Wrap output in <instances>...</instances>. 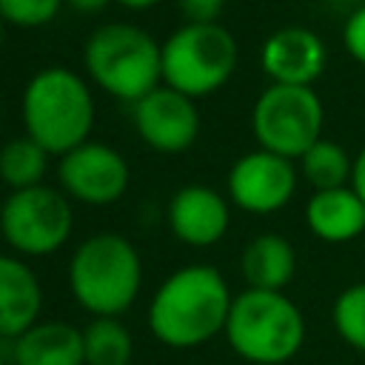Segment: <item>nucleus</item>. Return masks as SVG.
I'll return each mask as SVG.
<instances>
[{
  "mask_svg": "<svg viewBox=\"0 0 365 365\" xmlns=\"http://www.w3.org/2000/svg\"><path fill=\"white\" fill-rule=\"evenodd\" d=\"M231 291L225 277L205 262L171 271L148 302V331L168 348H197L225 334Z\"/></svg>",
  "mask_w": 365,
  "mask_h": 365,
  "instance_id": "1",
  "label": "nucleus"
},
{
  "mask_svg": "<svg viewBox=\"0 0 365 365\" xmlns=\"http://www.w3.org/2000/svg\"><path fill=\"white\" fill-rule=\"evenodd\" d=\"M23 128L48 154H68L88 143L94 128V97L88 83L63 66L40 68L20 100Z\"/></svg>",
  "mask_w": 365,
  "mask_h": 365,
  "instance_id": "2",
  "label": "nucleus"
},
{
  "mask_svg": "<svg viewBox=\"0 0 365 365\" xmlns=\"http://www.w3.org/2000/svg\"><path fill=\"white\" fill-rule=\"evenodd\" d=\"M140 285L143 259L123 234H91L68 259V291L91 317H123L134 305Z\"/></svg>",
  "mask_w": 365,
  "mask_h": 365,
  "instance_id": "3",
  "label": "nucleus"
},
{
  "mask_svg": "<svg viewBox=\"0 0 365 365\" xmlns=\"http://www.w3.org/2000/svg\"><path fill=\"white\" fill-rule=\"evenodd\" d=\"M225 339L251 365H282L305 342V317L285 291L245 288L231 302Z\"/></svg>",
  "mask_w": 365,
  "mask_h": 365,
  "instance_id": "4",
  "label": "nucleus"
},
{
  "mask_svg": "<svg viewBox=\"0 0 365 365\" xmlns=\"http://www.w3.org/2000/svg\"><path fill=\"white\" fill-rule=\"evenodd\" d=\"M160 43L140 26L106 23L94 29L83 46L86 74L106 94L137 103L163 80Z\"/></svg>",
  "mask_w": 365,
  "mask_h": 365,
  "instance_id": "5",
  "label": "nucleus"
},
{
  "mask_svg": "<svg viewBox=\"0 0 365 365\" xmlns=\"http://www.w3.org/2000/svg\"><path fill=\"white\" fill-rule=\"evenodd\" d=\"M163 86L200 100L220 91L240 60L234 34L220 23H182L174 29L163 48Z\"/></svg>",
  "mask_w": 365,
  "mask_h": 365,
  "instance_id": "6",
  "label": "nucleus"
},
{
  "mask_svg": "<svg viewBox=\"0 0 365 365\" xmlns=\"http://www.w3.org/2000/svg\"><path fill=\"white\" fill-rule=\"evenodd\" d=\"M325 106L311 86L271 83L251 108V131L262 151L285 160H299L317 140H322Z\"/></svg>",
  "mask_w": 365,
  "mask_h": 365,
  "instance_id": "7",
  "label": "nucleus"
},
{
  "mask_svg": "<svg viewBox=\"0 0 365 365\" xmlns=\"http://www.w3.org/2000/svg\"><path fill=\"white\" fill-rule=\"evenodd\" d=\"M74 228L68 197L51 185L11 191L0 205V237L17 257H48L60 251Z\"/></svg>",
  "mask_w": 365,
  "mask_h": 365,
  "instance_id": "8",
  "label": "nucleus"
},
{
  "mask_svg": "<svg viewBox=\"0 0 365 365\" xmlns=\"http://www.w3.org/2000/svg\"><path fill=\"white\" fill-rule=\"evenodd\" d=\"M57 180L68 200L86 205H111L125 194L131 171L117 148L88 140L60 157Z\"/></svg>",
  "mask_w": 365,
  "mask_h": 365,
  "instance_id": "9",
  "label": "nucleus"
},
{
  "mask_svg": "<svg viewBox=\"0 0 365 365\" xmlns=\"http://www.w3.org/2000/svg\"><path fill=\"white\" fill-rule=\"evenodd\" d=\"M297 165L271 151H248L228 168V200L248 214H277L297 191Z\"/></svg>",
  "mask_w": 365,
  "mask_h": 365,
  "instance_id": "10",
  "label": "nucleus"
},
{
  "mask_svg": "<svg viewBox=\"0 0 365 365\" xmlns=\"http://www.w3.org/2000/svg\"><path fill=\"white\" fill-rule=\"evenodd\" d=\"M134 128L148 148L180 154L200 137V111L191 97L168 86H157L134 103Z\"/></svg>",
  "mask_w": 365,
  "mask_h": 365,
  "instance_id": "11",
  "label": "nucleus"
},
{
  "mask_svg": "<svg viewBox=\"0 0 365 365\" xmlns=\"http://www.w3.org/2000/svg\"><path fill=\"white\" fill-rule=\"evenodd\" d=\"M325 63V40L305 26H282L268 34L259 48V68L277 86H314Z\"/></svg>",
  "mask_w": 365,
  "mask_h": 365,
  "instance_id": "12",
  "label": "nucleus"
},
{
  "mask_svg": "<svg viewBox=\"0 0 365 365\" xmlns=\"http://www.w3.org/2000/svg\"><path fill=\"white\" fill-rule=\"evenodd\" d=\"M165 217H168L171 234L191 248L217 245L231 225L228 200L208 185L177 188L174 197L168 200Z\"/></svg>",
  "mask_w": 365,
  "mask_h": 365,
  "instance_id": "13",
  "label": "nucleus"
},
{
  "mask_svg": "<svg viewBox=\"0 0 365 365\" xmlns=\"http://www.w3.org/2000/svg\"><path fill=\"white\" fill-rule=\"evenodd\" d=\"M43 285L17 254H0V339L11 342L40 322Z\"/></svg>",
  "mask_w": 365,
  "mask_h": 365,
  "instance_id": "14",
  "label": "nucleus"
},
{
  "mask_svg": "<svg viewBox=\"0 0 365 365\" xmlns=\"http://www.w3.org/2000/svg\"><path fill=\"white\" fill-rule=\"evenodd\" d=\"M305 225L322 242H351L365 234V202L351 185L314 191L305 202Z\"/></svg>",
  "mask_w": 365,
  "mask_h": 365,
  "instance_id": "15",
  "label": "nucleus"
},
{
  "mask_svg": "<svg viewBox=\"0 0 365 365\" xmlns=\"http://www.w3.org/2000/svg\"><path fill=\"white\" fill-rule=\"evenodd\" d=\"M11 365H86L83 328L63 319H40L11 339Z\"/></svg>",
  "mask_w": 365,
  "mask_h": 365,
  "instance_id": "16",
  "label": "nucleus"
},
{
  "mask_svg": "<svg viewBox=\"0 0 365 365\" xmlns=\"http://www.w3.org/2000/svg\"><path fill=\"white\" fill-rule=\"evenodd\" d=\"M240 271L248 288L282 291L297 274V251L282 234H257L240 257Z\"/></svg>",
  "mask_w": 365,
  "mask_h": 365,
  "instance_id": "17",
  "label": "nucleus"
},
{
  "mask_svg": "<svg viewBox=\"0 0 365 365\" xmlns=\"http://www.w3.org/2000/svg\"><path fill=\"white\" fill-rule=\"evenodd\" d=\"M299 174L308 180L314 191H331L351 185L354 174V157L334 140L322 137L317 140L302 157H299Z\"/></svg>",
  "mask_w": 365,
  "mask_h": 365,
  "instance_id": "18",
  "label": "nucleus"
},
{
  "mask_svg": "<svg viewBox=\"0 0 365 365\" xmlns=\"http://www.w3.org/2000/svg\"><path fill=\"white\" fill-rule=\"evenodd\" d=\"M83 351L86 365H128L134 339L120 317H91L83 328Z\"/></svg>",
  "mask_w": 365,
  "mask_h": 365,
  "instance_id": "19",
  "label": "nucleus"
},
{
  "mask_svg": "<svg viewBox=\"0 0 365 365\" xmlns=\"http://www.w3.org/2000/svg\"><path fill=\"white\" fill-rule=\"evenodd\" d=\"M48 157L51 154L43 145H37L31 137L9 140L0 148V180L11 191L43 185V177L48 171Z\"/></svg>",
  "mask_w": 365,
  "mask_h": 365,
  "instance_id": "20",
  "label": "nucleus"
},
{
  "mask_svg": "<svg viewBox=\"0 0 365 365\" xmlns=\"http://www.w3.org/2000/svg\"><path fill=\"white\" fill-rule=\"evenodd\" d=\"M331 319L339 339L365 354V282H354L336 294Z\"/></svg>",
  "mask_w": 365,
  "mask_h": 365,
  "instance_id": "21",
  "label": "nucleus"
},
{
  "mask_svg": "<svg viewBox=\"0 0 365 365\" xmlns=\"http://www.w3.org/2000/svg\"><path fill=\"white\" fill-rule=\"evenodd\" d=\"M66 0H0V20L17 29H40L48 26Z\"/></svg>",
  "mask_w": 365,
  "mask_h": 365,
  "instance_id": "22",
  "label": "nucleus"
},
{
  "mask_svg": "<svg viewBox=\"0 0 365 365\" xmlns=\"http://www.w3.org/2000/svg\"><path fill=\"white\" fill-rule=\"evenodd\" d=\"M342 46L359 66H365V3L348 14L342 26Z\"/></svg>",
  "mask_w": 365,
  "mask_h": 365,
  "instance_id": "23",
  "label": "nucleus"
},
{
  "mask_svg": "<svg viewBox=\"0 0 365 365\" xmlns=\"http://www.w3.org/2000/svg\"><path fill=\"white\" fill-rule=\"evenodd\" d=\"M177 9L185 23H217L225 9V0H177Z\"/></svg>",
  "mask_w": 365,
  "mask_h": 365,
  "instance_id": "24",
  "label": "nucleus"
},
{
  "mask_svg": "<svg viewBox=\"0 0 365 365\" xmlns=\"http://www.w3.org/2000/svg\"><path fill=\"white\" fill-rule=\"evenodd\" d=\"M351 188L359 194V200L365 202V145L359 148V154L354 157V174H351Z\"/></svg>",
  "mask_w": 365,
  "mask_h": 365,
  "instance_id": "25",
  "label": "nucleus"
},
{
  "mask_svg": "<svg viewBox=\"0 0 365 365\" xmlns=\"http://www.w3.org/2000/svg\"><path fill=\"white\" fill-rule=\"evenodd\" d=\"M74 11H83V14H97V11H103L111 0H66Z\"/></svg>",
  "mask_w": 365,
  "mask_h": 365,
  "instance_id": "26",
  "label": "nucleus"
},
{
  "mask_svg": "<svg viewBox=\"0 0 365 365\" xmlns=\"http://www.w3.org/2000/svg\"><path fill=\"white\" fill-rule=\"evenodd\" d=\"M114 3H120L123 9H131V11H145V9L157 6L160 0H114Z\"/></svg>",
  "mask_w": 365,
  "mask_h": 365,
  "instance_id": "27",
  "label": "nucleus"
},
{
  "mask_svg": "<svg viewBox=\"0 0 365 365\" xmlns=\"http://www.w3.org/2000/svg\"><path fill=\"white\" fill-rule=\"evenodd\" d=\"M9 362H11V345L0 339V365H9Z\"/></svg>",
  "mask_w": 365,
  "mask_h": 365,
  "instance_id": "28",
  "label": "nucleus"
},
{
  "mask_svg": "<svg viewBox=\"0 0 365 365\" xmlns=\"http://www.w3.org/2000/svg\"><path fill=\"white\" fill-rule=\"evenodd\" d=\"M3 40H6V23L0 20V48H3Z\"/></svg>",
  "mask_w": 365,
  "mask_h": 365,
  "instance_id": "29",
  "label": "nucleus"
}]
</instances>
